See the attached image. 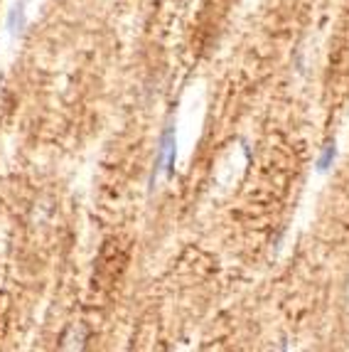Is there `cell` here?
I'll use <instances>...</instances> for the list:
<instances>
[{
    "instance_id": "1",
    "label": "cell",
    "mask_w": 349,
    "mask_h": 352,
    "mask_svg": "<svg viewBox=\"0 0 349 352\" xmlns=\"http://www.w3.org/2000/svg\"><path fill=\"white\" fill-rule=\"evenodd\" d=\"M174 160H177V131L174 126H168L160 138V148H157V158H155V170L153 175H157L160 170H165L168 175L174 173Z\"/></svg>"
},
{
    "instance_id": "2",
    "label": "cell",
    "mask_w": 349,
    "mask_h": 352,
    "mask_svg": "<svg viewBox=\"0 0 349 352\" xmlns=\"http://www.w3.org/2000/svg\"><path fill=\"white\" fill-rule=\"evenodd\" d=\"M335 158H337V143L330 141L325 148H322L320 158H317V170H320V173L330 170V165L335 163Z\"/></svg>"
},
{
    "instance_id": "3",
    "label": "cell",
    "mask_w": 349,
    "mask_h": 352,
    "mask_svg": "<svg viewBox=\"0 0 349 352\" xmlns=\"http://www.w3.org/2000/svg\"><path fill=\"white\" fill-rule=\"evenodd\" d=\"M23 25H25V10L23 6H15L10 10V15H8V28H10L12 35H18L20 30H23Z\"/></svg>"
}]
</instances>
